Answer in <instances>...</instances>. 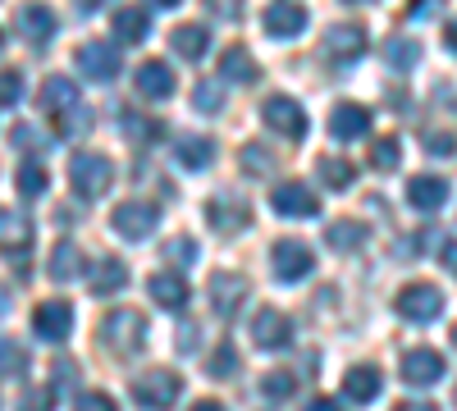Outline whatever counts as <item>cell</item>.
Wrapping results in <instances>:
<instances>
[{
	"instance_id": "6da1fadb",
	"label": "cell",
	"mask_w": 457,
	"mask_h": 411,
	"mask_svg": "<svg viewBox=\"0 0 457 411\" xmlns=\"http://www.w3.org/2000/svg\"><path fill=\"white\" fill-rule=\"evenodd\" d=\"M69 183H73V193H79L83 201H96L110 193V183H114V165L101 156V152H79L69 160Z\"/></svg>"
},
{
	"instance_id": "7a4b0ae2",
	"label": "cell",
	"mask_w": 457,
	"mask_h": 411,
	"mask_svg": "<svg viewBox=\"0 0 457 411\" xmlns=\"http://www.w3.org/2000/svg\"><path fill=\"white\" fill-rule=\"evenodd\" d=\"M101 343H105L110 352H120V357H133V352L146 343V320H142V311H133V307L110 311V316L101 320Z\"/></svg>"
},
{
	"instance_id": "3957f363",
	"label": "cell",
	"mask_w": 457,
	"mask_h": 411,
	"mask_svg": "<svg viewBox=\"0 0 457 411\" xmlns=\"http://www.w3.org/2000/svg\"><path fill=\"white\" fill-rule=\"evenodd\" d=\"M183 393V380L174 375V370H146L142 380H133V398L142 411H170Z\"/></svg>"
},
{
	"instance_id": "277c9868",
	"label": "cell",
	"mask_w": 457,
	"mask_h": 411,
	"mask_svg": "<svg viewBox=\"0 0 457 411\" xmlns=\"http://www.w3.org/2000/svg\"><path fill=\"white\" fill-rule=\"evenodd\" d=\"M270 266H275V279L297 284V279H307L316 270V256H312V247L302 242V238H279L270 247Z\"/></svg>"
},
{
	"instance_id": "5b68a950",
	"label": "cell",
	"mask_w": 457,
	"mask_h": 411,
	"mask_svg": "<svg viewBox=\"0 0 457 411\" xmlns=\"http://www.w3.org/2000/svg\"><path fill=\"white\" fill-rule=\"evenodd\" d=\"M73 64H79L83 78L92 83H114V73H120V46L110 42H83L79 55H73Z\"/></svg>"
},
{
	"instance_id": "8992f818",
	"label": "cell",
	"mask_w": 457,
	"mask_h": 411,
	"mask_svg": "<svg viewBox=\"0 0 457 411\" xmlns=\"http://www.w3.org/2000/svg\"><path fill=\"white\" fill-rule=\"evenodd\" d=\"M439 311H444V292H439L435 284H407V288L398 292V316H403V320L426 325V320H435Z\"/></svg>"
},
{
	"instance_id": "52a82bcc",
	"label": "cell",
	"mask_w": 457,
	"mask_h": 411,
	"mask_svg": "<svg viewBox=\"0 0 457 411\" xmlns=\"http://www.w3.org/2000/svg\"><path fill=\"white\" fill-rule=\"evenodd\" d=\"M247 292H252V284H247L243 275H234V270L211 275V307H215L220 320H234V316L243 311V297H247Z\"/></svg>"
},
{
	"instance_id": "ba28073f",
	"label": "cell",
	"mask_w": 457,
	"mask_h": 411,
	"mask_svg": "<svg viewBox=\"0 0 457 411\" xmlns=\"http://www.w3.org/2000/svg\"><path fill=\"white\" fill-rule=\"evenodd\" d=\"M325 55H329L334 64L361 60V55H366V28H361V23H334V28L325 32Z\"/></svg>"
},
{
	"instance_id": "9c48e42d",
	"label": "cell",
	"mask_w": 457,
	"mask_h": 411,
	"mask_svg": "<svg viewBox=\"0 0 457 411\" xmlns=\"http://www.w3.org/2000/svg\"><path fill=\"white\" fill-rule=\"evenodd\" d=\"M110 224H114V229H120L124 238H133V242H137V238H146V234L161 224V210L151 206V201H124V206H114Z\"/></svg>"
},
{
	"instance_id": "30bf717a",
	"label": "cell",
	"mask_w": 457,
	"mask_h": 411,
	"mask_svg": "<svg viewBox=\"0 0 457 411\" xmlns=\"http://www.w3.org/2000/svg\"><path fill=\"white\" fill-rule=\"evenodd\" d=\"M270 206L284 219H312V215H320V197L312 188H302V183H279V188L270 193Z\"/></svg>"
},
{
	"instance_id": "8fae6325",
	"label": "cell",
	"mask_w": 457,
	"mask_h": 411,
	"mask_svg": "<svg viewBox=\"0 0 457 411\" xmlns=\"http://www.w3.org/2000/svg\"><path fill=\"white\" fill-rule=\"evenodd\" d=\"M206 215H211V229L215 234H238L243 224L252 219V206L238 193H220V197L206 201Z\"/></svg>"
},
{
	"instance_id": "7c38bea8",
	"label": "cell",
	"mask_w": 457,
	"mask_h": 411,
	"mask_svg": "<svg viewBox=\"0 0 457 411\" xmlns=\"http://www.w3.org/2000/svg\"><path fill=\"white\" fill-rule=\"evenodd\" d=\"M69 329H73V307L60 302V297H51V302H42V307L32 311V333H37V339L60 343Z\"/></svg>"
},
{
	"instance_id": "4fadbf2b",
	"label": "cell",
	"mask_w": 457,
	"mask_h": 411,
	"mask_svg": "<svg viewBox=\"0 0 457 411\" xmlns=\"http://www.w3.org/2000/svg\"><path fill=\"white\" fill-rule=\"evenodd\" d=\"M261 115H265V124H270L275 133H284V137H293V142L307 137V115H302V105H297L293 96H270Z\"/></svg>"
},
{
	"instance_id": "5bb4252c",
	"label": "cell",
	"mask_w": 457,
	"mask_h": 411,
	"mask_svg": "<svg viewBox=\"0 0 457 411\" xmlns=\"http://www.w3.org/2000/svg\"><path fill=\"white\" fill-rule=\"evenodd\" d=\"M444 370H448V366H444V357H439L435 348H411V352H403V380L416 384V389L439 384Z\"/></svg>"
},
{
	"instance_id": "9a60e30c",
	"label": "cell",
	"mask_w": 457,
	"mask_h": 411,
	"mask_svg": "<svg viewBox=\"0 0 457 411\" xmlns=\"http://www.w3.org/2000/svg\"><path fill=\"white\" fill-rule=\"evenodd\" d=\"M293 339V320L284 316V311H275V307H265V311H256V320H252V343L256 348H284Z\"/></svg>"
},
{
	"instance_id": "2e32d148",
	"label": "cell",
	"mask_w": 457,
	"mask_h": 411,
	"mask_svg": "<svg viewBox=\"0 0 457 411\" xmlns=\"http://www.w3.org/2000/svg\"><path fill=\"white\" fill-rule=\"evenodd\" d=\"M110 32H114L120 46H137V42H146V32H151V14L142 5H124V10L110 14Z\"/></svg>"
},
{
	"instance_id": "e0dca14e",
	"label": "cell",
	"mask_w": 457,
	"mask_h": 411,
	"mask_svg": "<svg viewBox=\"0 0 457 411\" xmlns=\"http://www.w3.org/2000/svg\"><path fill=\"white\" fill-rule=\"evenodd\" d=\"M329 133H334L338 142L366 137V133H370V110H366V105H357V101L334 105V115H329Z\"/></svg>"
},
{
	"instance_id": "ac0fdd59",
	"label": "cell",
	"mask_w": 457,
	"mask_h": 411,
	"mask_svg": "<svg viewBox=\"0 0 457 411\" xmlns=\"http://www.w3.org/2000/svg\"><path fill=\"white\" fill-rule=\"evenodd\" d=\"M28 247H32V224H28V215L0 206V251L28 256Z\"/></svg>"
},
{
	"instance_id": "d6986e66",
	"label": "cell",
	"mask_w": 457,
	"mask_h": 411,
	"mask_svg": "<svg viewBox=\"0 0 457 411\" xmlns=\"http://www.w3.org/2000/svg\"><path fill=\"white\" fill-rule=\"evenodd\" d=\"M137 92L146 96V101H165V96H174V73H170V64L165 60H146V64H137Z\"/></svg>"
},
{
	"instance_id": "ffe728a7",
	"label": "cell",
	"mask_w": 457,
	"mask_h": 411,
	"mask_svg": "<svg viewBox=\"0 0 457 411\" xmlns=\"http://www.w3.org/2000/svg\"><path fill=\"white\" fill-rule=\"evenodd\" d=\"M19 32H23V42L46 46L51 37H55V14H51L46 5H23V10H19Z\"/></svg>"
},
{
	"instance_id": "44dd1931",
	"label": "cell",
	"mask_w": 457,
	"mask_h": 411,
	"mask_svg": "<svg viewBox=\"0 0 457 411\" xmlns=\"http://www.w3.org/2000/svg\"><path fill=\"white\" fill-rule=\"evenodd\" d=\"M379 389H385V380H379L375 366H353L348 375H343V398L348 402H375Z\"/></svg>"
},
{
	"instance_id": "7402d4cb",
	"label": "cell",
	"mask_w": 457,
	"mask_h": 411,
	"mask_svg": "<svg viewBox=\"0 0 457 411\" xmlns=\"http://www.w3.org/2000/svg\"><path fill=\"white\" fill-rule=\"evenodd\" d=\"M407 201H411L416 210H439V206L448 201V183L435 178V174H416V178L407 183Z\"/></svg>"
},
{
	"instance_id": "603a6c76",
	"label": "cell",
	"mask_w": 457,
	"mask_h": 411,
	"mask_svg": "<svg viewBox=\"0 0 457 411\" xmlns=\"http://www.w3.org/2000/svg\"><path fill=\"white\" fill-rule=\"evenodd\" d=\"M261 23H265V32H270V37L288 42V37H297L302 28H307V10H302V5H270Z\"/></svg>"
},
{
	"instance_id": "cb8c5ba5",
	"label": "cell",
	"mask_w": 457,
	"mask_h": 411,
	"mask_svg": "<svg viewBox=\"0 0 457 411\" xmlns=\"http://www.w3.org/2000/svg\"><path fill=\"white\" fill-rule=\"evenodd\" d=\"M220 78H228V83H256L261 69H256L252 51H247V46H224V55H220Z\"/></svg>"
},
{
	"instance_id": "d4e9b609",
	"label": "cell",
	"mask_w": 457,
	"mask_h": 411,
	"mask_svg": "<svg viewBox=\"0 0 457 411\" xmlns=\"http://www.w3.org/2000/svg\"><path fill=\"white\" fill-rule=\"evenodd\" d=\"M51 279L55 284H69V279H79L83 275V251H79V242H69V238H60L55 247H51Z\"/></svg>"
},
{
	"instance_id": "484cf974",
	"label": "cell",
	"mask_w": 457,
	"mask_h": 411,
	"mask_svg": "<svg viewBox=\"0 0 457 411\" xmlns=\"http://www.w3.org/2000/svg\"><path fill=\"white\" fill-rule=\"evenodd\" d=\"M129 284V266L120 256H101L96 266H92V292L96 297H110V292H120Z\"/></svg>"
},
{
	"instance_id": "4316f807",
	"label": "cell",
	"mask_w": 457,
	"mask_h": 411,
	"mask_svg": "<svg viewBox=\"0 0 457 411\" xmlns=\"http://www.w3.org/2000/svg\"><path fill=\"white\" fill-rule=\"evenodd\" d=\"M42 105L51 110V115H64V110H73V105H83V96H79V87H73V78H46L42 83Z\"/></svg>"
},
{
	"instance_id": "83f0119b",
	"label": "cell",
	"mask_w": 457,
	"mask_h": 411,
	"mask_svg": "<svg viewBox=\"0 0 457 411\" xmlns=\"http://www.w3.org/2000/svg\"><path fill=\"white\" fill-rule=\"evenodd\" d=\"M170 42H174V51H179L183 60H202L206 46H211V32H206L202 23H179V28L170 32Z\"/></svg>"
},
{
	"instance_id": "f1b7e54d",
	"label": "cell",
	"mask_w": 457,
	"mask_h": 411,
	"mask_svg": "<svg viewBox=\"0 0 457 411\" xmlns=\"http://www.w3.org/2000/svg\"><path fill=\"white\" fill-rule=\"evenodd\" d=\"M146 292L156 297L161 307H170V311H183L187 307V284L179 275H151L146 279Z\"/></svg>"
},
{
	"instance_id": "f546056e",
	"label": "cell",
	"mask_w": 457,
	"mask_h": 411,
	"mask_svg": "<svg viewBox=\"0 0 457 411\" xmlns=\"http://www.w3.org/2000/svg\"><path fill=\"white\" fill-rule=\"evenodd\" d=\"M211 156H215V142L211 137H179V146H174V160L183 169H206Z\"/></svg>"
},
{
	"instance_id": "4dcf8cb0",
	"label": "cell",
	"mask_w": 457,
	"mask_h": 411,
	"mask_svg": "<svg viewBox=\"0 0 457 411\" xmlns=\"http://www.w3.org/2000/svg\"><path fill=\"white\" fill-rule=\"evenodd\" d=\"M325 242H329L334 251H353V247L366 242V224H357V219H334V224H325Z\"/></svg>"
},
{
	"instance_id": "1f68e13d",
	"label": "cell",
	"mask_w": 457,
	"mask_h": 411,
	"mask_svg": "<svg viewBox=\"0 0 457 411\" xmlns=\"http://www.w3.org/2000/svg\"><path fill=\"white\" fill-rule=\"evenodd\" d=\"M14 183H19V193L32 201V197H42V193L51 188V174H46V165L23 160V165H19V174H14Z\"/></svg>"
},
{
	"instance_id": "d6a6232c",
	"label": "cell",
	"mask_w": 457,
	"mask_h": 411,
	"mask_svg": "<svg viewBox=\"0 0 457 411\" xmlns=\"http://www.w3.org/2000/svg\"><path fill=\"white\" fill-rule=\"evenodd\" d=\"M92 110L87 105H73V110H64V115H55V133L60 137H87L92 133Z\"/></svg>"
},
{
	"instance_id": "836d02e7",
	"label": "cell",
	"mask_w": 457,
	"mask_h": 411,
	"mask_svg": "<svg viewBox=\"0 0 457 411\" xmlns=\"http://www.w3.org/2000/svg\"><path fill=\"white\" fill-rule=\"evenodd\" d=\"M28 370V348L14 343V339H0V375L5 380H19Z\"/></svg>"
},
{
	"instance_id": "e575fe53",
	"label": "cell",
	"mask_w": 457,
	"mask_h": 411,
	"mask_svg": "<svg viewBox=\"0 0 457 411\" xmlns=\"http://www.w3.org/2000/svg\"><path fill=\"white\" fill-rule=\"evenodd\" d=\"M206 375H211V380H234V375H238V352H234V343H220V348L211 352Z\"/></svg>"
},
{
	"instance_id": "d590c367",
	"label": "cell",
	"mask_w": 457,
	"mask_h": 411,
	"mask_svg": "<svg viewBox=\"0 0 457 411\" xmlns=\"http://www.w3.org/2000/svg\"><path fill=\"white\" fill-rule=\"evenodd\" d=\"M316 174H320V178L329 183L334 193H343V188H348V183H353V174H357V169H353L348 160H343V156H325V160L316 165Z\"/></svg>"
},
{
	"instance_id": "8d00e7d4",
	"label": "cell",
	"mask_w": 457,
	"mask_h": 411,
	"mask_svg": "<svg viewBox=\"0 0 457 411\" xmlns=\"http://www.w3.org/2000/svg\"><path fill=\"white\" fill-rule=\"evenodd\" d=\"M297 393V375L293 370H270V375L261 380V398H270V402H284Z\"/></svg>"
},
{
	"instance_id": "74e56055",
	"label": "cell",
	"mask_w": 457,
	"mask_h": 411,
	"mask_svg": "<svg viewBox=\"0 0 457 411\" xmlns=\"http://www.w3.org/2000/svg\"><path fill=\"white\" fill-rule=\"evenodd\" d=\"M385 60H389V69H403L407 73L416 60H421V46H416L411 37H394V42L385 46Z\"/></svg>"
},
{
	"instance_id": "f35d334b",
	"label": "cell",
	"mask_w": 457,
	"mask_h": 411,
	"mask_svg": "<svg viewBox=\"0 0 457 411\" xmlns=\"http://www.w3.org/2000/svg\"><path fill=\"white\" fill-rule=\"evenodd\" d=\"M161 256L170 260V266H193V260H197V238H187V234H179V238H170L165 247H161Z\"/></svg>"
},
{
	"instance_id": "ab89813d",
	"label": "cell",
	"mask_w": 457,
	"mask_h": 411,
	"mask_svg": "<svg viewBox=\"0 0 457 411\" xmlns=\"http://www.w3.org/2000/svg\"><path fill=\"white\" fill-rule=\"evenodd\" d=\"M193 101H197L202 115H220V110H224V87H220L215 78H202L197 92H193Z\"/></svg>"
},
{
	"instance_id": "60d3db41",
	"label": "cell",
	"mask_w": 457,
	"mask_h": 411,
	"mask_svg": "<svg viewBox=\"0 0 457 411\" xmlns=\"http://www.w3.org/2000/svg\"><path fill=\"white\" fill-rule=\"evenodd\" d=\"M243 169H247V174H275V156H270V146L247 142V146H243Z\"/></svg>"
},
{
	"instance_id": "b9f144b4",
	"label": "cell",
	"mask_w": 457,
	"mask_h": 411,
	"mask_svg": "<svg viewBox=\"0 0 457 411\" xmlns=\"http://www.w3.org/2000/svg\"><path fill=\"white\" fill-rule=\"evenodd\" d=\"M398 137H379L375 146H370V165L375 169H398Z\"/></svg>"
},
{
	"instance_id": "7bdbcfd3",
	"label": "cell",
	"mask_w": 457,
	"mask_h": 411,
	"mask_svg": "<svg viewBox=\"0 0 457 411\" xmlns=\"http://www.w3.org/2000/svg\"><path fill=\"white\" fill-rule=\"evenodd\" d=\"M23 96V73L19 69H0V105H14Z\"/></svg>"
},
{
	"instance_id": "ee69618b",
	"label": "cell",
	"mask_w": 457,
	"mask_h": 411,
	"mask_svg": "<svg viewBox=\"0 0 457 411\" xmlns=\"http://www.w3.org/2000/svg\"><path fill=\"white\" fill-rule=\"evenodd\" d=\"M124 128L133 142H156L161 137V124L156 119H137V115H124Z\"/></svg>"
},
{
	"instance_id": "f6af8a7d",
	"label": "cell",
	"mask_w": 457,
	"mask_h": 411,
	"mask_svg": "<svg viewBox=\"0 0 457 411\" xmlns=\"http://www.w3.org/2000/svg\"><path fill=\"white\" fill-rule=\"evenodd\" d=\"M197 343H202V325H197V320H183V325H179L174 348H179L183 357H193V352H197Z\"/></svg>"
},
{
	"instance_id": "bcb514c9",
	"label": "cell",
	"mask_w": 457,
	"mask_h": 411,
	"mask_svg": "<svg viewBox=\"0 0 457 411\" xmlns=\"http://www.w3.org/2000/svg\"><path fill=\"white\" fill-rule=\"evenodd\" d=\"M421 142H426L430 156H457V137L453 133H426Z\"/></svg>"
},
{
	"instance_id": "7dc6e473",
	"label": "cell",
	"mask_w": 457,
	"mask_h": 411,
	"mask_svg": "<svg viewBox=\"0 0 457 411\" xmlns=\"http://www.w3.org/2000/svg\"><path fill=\"white\" fill-rule=\"evenodd\" d=\"M51 402H55V389H32V393H23L19 411H51Z\"/></svg>"
},
{
	"instance_id": "c3c4849f",
	"label": "cell",
	"mask_w": 457,
	"mask_h": 411,
	"mask_svg": "<svg viewBox=\"0 0 457 411\" xmlns=\"http://www.w3.org/2000/svg\"><path fill=\"white\" fill-rule=\"evenodd\" d=\"M73 411H120V407H114L110 393H83L79 402H73Z\"/></svg>"
},
{
	"instance_id": "681fc988",
	"label": "cell",
	"mask_w": 457,
	"mask_h": 411,
	"mask_svg": "<svg viewBox=\"0 0 457 411\" xmlns=\"http://www.w3.org/2000/svg\"><path fill=\"white\" fill-rule=\"evenodd\" d=\"M439 260L448 266V275H457V242H439Z\"/></svg>"
},
{
	"instance_id": "f907efd6",
	"label": "cell",
	"mask_w": 457,
	"mask_h": 411,
	"mask_svg": "<svg viewBox=\"0 0 457 411\" xmlns=\"http://www.w3.org/2000/svg\"><path fill=\"white\" fill-rule=\"evenodd\" d=\"M73 375H79V366H73V361H64V357H60V361H55V380H60V384H69Z\"/></svg>"
},
{
	"instance_id": "816d5d0a",
	"label": "cell",
	"mask_w": 457,
	"mask_h": 411,
	"mask_svg": "<svg viewBox=\"0 0 457 411\" xmlns=\"http://www.w3.org/2000/svg\"><path fill=\"white\" fill-rule=\"evenodd\" d=\"M302 411H343L334 398H316V402H307V407H302Z\"/></svg>"
},
{
	"instance_id": "f5cc1de1",
	"label": "cell",
	"mask_w": 457,
	"mask_h": 411,
	"mask_svg": "<svg viewBox=\"0 0 457 411\" xmlns=\"http://www.w3.org/2000/svg\"><path fill=\"white\" fill-rule=\"evenodd\" d=\"M398 411H439L435 402H398Z\"/></svg>"
},
{
	"instance_id": "db71d44e",
	"label": "cell",
	"mask_w": 457,
	"mask_h": 411,
	"mask_svg": "<svg viewBox=\"0 0 457 411\" xmlns=\"http://www.w3.org/2000/svg\"><path fill=\"white\" fill-rule=\"evenodd\" d=\"M444 42L457 51V19H448V28H444Z\"/></svg>"
},
{
	"instance_id": "11a10c76",
	"label": "cell",
	"mask_w": 457,
	"mask_h": 411,
	"mask_svg": "<svg viewBox=\"0 0 457 411\" xmlns=\"http://www.w3.org/2000/svg\"><path fill=\"white\" fill-rule=\"evenodd\" d=\"M193 411H224V407H220V402H211V398H202V402H197Z\"/></svg>"
},
{
	"instance_id": "9f6ffc18",
	"label": "cell",
	"mask_w": 457,
	"mask_h": 411,
	"mask_svg": "<svg viewBox=\"0 0 457 411\" xmlns=\"http://www.w3.org/2000/svg\"><path fill=\"white\" fill-rule=\"evenodd\" d=\"M0 316H5V292H0Z\"/></svg>"
},
{
	"instance_id": "6f0895ef",
	"label": "cell",
	"mask_w": 457,
	"mask_h": 411,
	"mask_svg": "<svg viewBox=\"0 0 457 411\" xmlns=\"http://www.w3.org/2000/svg\"><path fill=\"white\" fill-rule=\"evenodd\" d=\"M0 51H5V32H0Z\"/></svg>"
},
{
	"instance_id": "680465c9",
	"label": "cell",
	"mask_w": 457,
	"mask_h": 411,
	"mask_svg": "<svg viewBox=\"0 0 457 411\" xmlns=\"http://www.w3.org/2000/svg\"><path fill=\"white\" fill-rule=\"evenodd\" d=\"M453 343H457V329H453Z\"/></svg>"
}]
</instances>
